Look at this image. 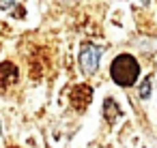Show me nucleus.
<instances>
[{
	"label": "nucleus",
	"mask_w": 157,
	"mask_h": 148,
	"mask_svg": "<svg viewBox=\"0 0 157 148\" xmlns=\"http://www.w3.org/2000/svg\"><path fill=\"white\" fill-rule=\"evenodd\" d=\"M103 116H105V122H108V124H114L116 118L121 116V107L116 105L114 99H105V101H103Z\"/></svg>",
	"instance_id": "39448f33"
},
{
	"label": "nucleus",
	"mask_w": 157,
	"mask_h": 148,
	"mask_svg": "<svg viewBox=\"0 0 157 148\" xmlns=\"http://www.w3.org/2000/svg\"><path fill=\"white\" fill-rule=\"evenodd\" d=\"M0 131H2V129H0Z\"/></svg>",
	"instance_id": "1a4fd4ad"
},
{
	"label": "nucleus",
	"mask_w": 157,
	"mask_h": 148,
	"mask_svg": "<svg viewBox=\"0 0 157 148\" xmlns=\"http://www.w3.org/2000/svg\"><path fill=\"white\" fill-rule=\"evenodd\" d=\"M142 2H146V0H142Z\"/></svg>",
	"instance_id": "6e6552de"
},
{
	"label": "nucleus",
	"mask_w": 157,
	"mask_h": 148,
	"mask_svg": "<svg viewBox=\"0 0 157 148\" xmlns=\"http://www.w3.org/2000/svg\"><path fill=\"white\" fill-rule=\"evenodd\" d=\"M17 80H20V71L13 62H9V60L0 62V90L13 86Z\"/></svg>",
	"instance_id": "20e7f679"
},
{
	"label": "nucleus",
	"mask_w": 157,
	"mask_h": 148,
	"mask_svg": "<svg viewBox=\"0 0 157 148\" xmlns=\"http://www.w3.org/2000/svg\"><path fill=\"white\" fill-rule=\"evenodd\" d=\"M110 75L118 86H131L140 77V65L133 56L121 54V56L114 58V62L110 67Z\"/></svg>",
	"instance_id": "f257e3e1"
},
{
	"label": "nucleus",
	"mask_w": 157,
	"mask_h": 148,
	"mask_svg": "<svg viewBox=\"0 0 157 148\" xmlns=\"http://www.w3.org/2000/svg\"><path fill=\"white\" fill-rule=\"evenodd\" d=\"M69 101H71V107L75 112H84L90 101H93V88L88 84H78L71 88V94H69Z\"/></svg>",
	"instance_id": "7ed1b4c3"
},
{
	"label": "nucleus",
	"mask_w": 157,
	"mask_h": 148,
	"mask_svg": "<svg viewBox=\"0 0 157 148\" xmlns=\"http://www.w3.org/2000/svg\"><path fill=\"white\" fill-rule=\"evenodd\" d=\"M151 82H153V75H146L144 82H142V86H140V97L142 99H148V94H151Z\"/></svg>",
	"instance_id": "423d86ee"
},
{
	"label": "nucleus",
	"mask_w": 157,
	"mask_h": 148,
	"mask_svg": "<svg viewBox=\"0 0 157 148\" xmlns=\"http://www.w3.org/2000/svg\"><path fill=\"white\" fill-rule=\"evenodd\" d=\"M99 58H101V47H95V45H84L82 47V54H80V69L84 75H93L99 67Z\"/></svg>",
	"instance_id": "f03ea898"
},
{
	"label": "nucleus",
	"mask_w": 157,
	"mask_h": 148,
	"mask_svg": "<svg viewBox=\"0 0 157 148\" xmlns=\"http://www.w3.org/2000/svg\"><path fill=\"white\" fill-rule=\"evenodd\" d=\"M15 5V0H0V9L2 11H7V9H11Z\"/></svg>",
	"instance_id": "0eeeda50"
}]
</instances>
